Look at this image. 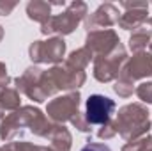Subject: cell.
<instances>
[{"label": "cell", "instance_id": "obj_20", "mask_svg": "<svg viewBox=\"0 0 152 151\" xmlns=\"http://www.w3.org/2000/svg\"><path fill=\"white\" fill-rule=\"evenodd\" d=\"M5 151H51L50 146H39V144H32V142H25V141H12L7 142L4 146Z\"/></svg>", "mask_w": 152, "mask_h": 151}, {"label": "cell", "instance_id": "obj_16", "mask_svg": "<svg viewBox=\"0 0 152 151\" xmlns=\"http://www.w3.org/2000/svg\"><path fill=\"white\" fill-rule=\"evenodd\" d=\"M27 16L32 20V21H39L41 25L51 16V5L50 2H44V0H32L27 4Z\"/></svg>", "mask_w": 152, "mask_h": 151}, {"label": "cell", "instance_id": "obj_29", "mask_svg": "<svg viewBox=\"0 0 152 151\" xmlns=\"http://www.w3.org/2000/svg\"><path fill=\"white\" fill-rule=\"evenodd\" d=\"M2 38H4V29L0 27V41H2Z\"/></svg>", "mask_w": 152, "mask_h": 151}, {"label": "cell", "instance_id": "obj_23", "mask_svg": "<svg viewBox=\"0 0 152 151\" xmlns=\"http://www.w3.org/2000/svg\"><path fill=\"white\" fill-rule=\"evenodd\" d=\"M71 124L75 126L76 130H80V132H83V133H90V132H92V128H90V124L87 123V119H85V115H83L81 112H78V114L75 115V117L71 119Z\"/></svg>", "mask_w": 152, "mask_h": 151}, {"label": "cell", "instance_id": "obj_32", "mask_svg": "<svg viewBox=\"0 0 152 151\" xmlns=\"http://www.w3.org/2000/svg\"><path fill=\"white\" fill-rule=\"evenodd\" d=\"M0 151H5V150H4V148H0Z\"/></svg>", "mask_w": 152, "mask_h": 151}, {"label": "cell", "instance_id": "obj_13", "mask_svg": "<svg viewBox=\"0 0 152 151\" xmlns=\"http://www.w3.org/2000/svg\"><path fill=\"white\" fill-rule=\"evenodd\" d=\"M147 7H142V9H127L126 13H122L118 16V21L117 25L124 30H136L138 27H142L145 21H147Z\"/></svg>", "mask_w": 152, "mask_h": 151}, {"label": "cell", "instance_id": "obj_26", "mask_svg": "<svg viewBox=\"0 0 152 151\" xmlns=\"http://www.w3.org/2000/svg\"><path fill=\"white\" fill-rule=\"evenodd\" d=\"M80 151H112L106 144H101V142H87Z\"/></svg>", "mask_w": 152, "mask_h": 151}, {"label": "cell", "instance_id": "obj_9", "mask_svg": "<svg viewBox=\"0 0 152 151\" xmlns=\"http://www.w3.org/2000/svg\"><path fill=\"white\" fill-rule=\"evenodd\" d=\"M118 44H120V39L112 29L92 30V32H87V38H85V48L94 57H104L112 53Z\"/></svg>", "mask_w": 152, "mask_h": 151}, {"label": "cell", "instance_id": "obj_28", "mask_svg": "<svg viewBox=\"0 0 152 151\" xmlns=\"http://www.w3.org/2000/svg\"><path fill=\"white\" fill-rule=\"evenodd\" d=\"M120 7H124L126 11L127 9H142V7L149 9V2H120Z\"/></svg>", "mask_w": 152, "mask_h": 151}, {"label": "cell", "instance_id": "obj_7", "mask_svg": "<svg viewBox=\"0 0 152 151\" xmlns=\"http://www.w3.org/2000/svg\"><path fill=\"white\" fill-rule=\"evenodd\" d=\"M66 53V41L62 38H50L48 41H34L28 46V57L34 64H58Z\"/></svg>", "mask_w": 152, "mask_h": 151}, {"label": "cell", "instance_id": "obj_1", "mask_svg": "<svg viewBox=\"0 0 152 151\" xmlns=\"http://www.w3.org/2000/svg\"><path fill=\"white\" fill-rule=\"evenodd\" d=\"M57 123L50 121L37 107L27 105L18 109L16 112L7 114L0 123V139L2 141H12L18 135H23L25 128H28L34 135L48 139L53 132Z\"/></svg>", "mask_w": 152, "mask_h": 151}, {"label": "cell", "instance_id": "obj_4", "mask_svg": "<svg viewBox=\"0 0 152 151\" xmlns=\"http://www.w3.org/2000/svg\"><path fill=\"white\" fill-rule=\"evenodd\" d=\"M87 80L85 71H78L73 68L64 66H53L48 71H42V78H41V85L44 91V96L50 98L60 91H78Z\"/></svg>", "mask_w": 152, "mask_h": 151}, {"label": "cell", "instance_id": "obj_2", "mask_svg": "<svg viewBox=\"0 0 152 151\" xmlns=\"http://www.w3.org/2000/svg\"><path fill=\"white\" fill-rule=\"evenodd\" d=\"M117 133L124 141H134L149 133L151 130V119H149V110L142 103H129L124 105L113 121Z\"/></svg>", "mask_w": 152, "mask_h": 151}, {"label": "cell", "instance_id": "obj_21", "mask_svg": "<svg viewBox=\"0 0 152 151\" xmlns=\"http://www.w3.org/2000/svg\"><path fill=\"white\" fill-rule=\"evenodd\" d=\"M134 91H136L138 98H140L143 103H152V82H143V84H140Z\"/></svg>", "mask_w": 152, "mask_h": 151}, {"label": "cell", "instance_id": "obj_8", "mask_svg": "<svg viewBox=\"0 0 152 151\" xmlns=\"http://www.w3.org/2000/svg\"><path fill=\"white\" fill-rule=\"evenodd\" d=\"M115 112V101L104 94H92L85 103V119L92 124H106L112 121V114Z\"/></svg>", "mask_w": 152, "mask_h": 151}, {"label": "cell", "instance_id": "obj_12", "mask_svg": "<svg viewBox=\"0 0 152 151\" xmlns=\"http://www.w3.org/2000/svg\"><path fill=\"white\" fill-rule=\"evenodd\" d=\"M122 73H126L131 80H142V78L152 76V53H147V52L134 53L124 64Z\"/></svg>", "mask_w": 152, "mask_h": 151}, {"label": "cell", "instance_id": "obj_14", "mask_svg": "<svg viewBox=\"0 0 152 151\" xmlns=\"http://www.w3.org/2000/svg\"><path fill=\"white\" fill-rule=\"evenodd\" d=\"M152 39V21L147 18V21L138 27L136 30H133L131 38H129V48L133 53H140L147 48V44H151Z\"/></svg>", "mask_w": 152, "mask_h": 151}, {"label": "cell", "instance_id": "obj_6", "mask_svg": "<svg viewBox=\"0 0 152 151\" xmlns=\"http://www.w3.org/2000/svg\"><path fill=\"white\" fill-rule=\"evenodd\" d=\"M80 103H81V96L78 91H71L62 96H57L46 107L48 119L57 124H64L80 112Z\"/></svg>", "mask_w": 152, "mask_h": 151}, {"label": "cell", "instance_id": "obj_15", "mask_svg": "<svg viewBox=\"0 0 152 151\" xmlns=\"http://www.w3.org/2000/svg\"><path fill=\"white\" fill-rule=\"evenodd\" d=\"M48 141L51 142L50 144L51 151H71V146H73L71 132L64 124H55V128H53L51 135L48 137Z\"/></svg>", "mask_w": 152, "mask_h": 151}, {"label": "cell", "instance_id": "obj_17", "mask_svg": "<svg viewBox=\"0 0 152 151\" xmlns=\"http://www.w3.org/2000/svg\"><path fill=\"white\" fill-rule=\"evenodd\" d=\"M0 109L9 114L21 109V100H20L18 89H14V87H2L0 89Z\"/></svg>", "mask_w": 152, "mask_h": 151}, {"label": "cell", "instance_id": "obj_24", "mask_svg": "<svg viewBox=\"0 0 152 151\" xmlns=\"http://www.w3.org/2000/svg\"><path fill=\"white\" fill-rule=\"evenodd\" d=\"M115 135H117V128H115L113 121H108V123H106V124H103V126L99 128V132H97V137H99V139H103V141L113 139Z\"/></svg>", "mask_w": 152, "mask_h": 151}, {"label": "cell", "instance_id": "obj_10", "mask_svg": "<svg viewBox=\"0 0 152 151\" xmlns=\"http://www.w3.org/2000/svg\"><path fill=\"white\" fill-rule=\"evenodd\" d=\"M41 78H42V70H39L37 66H30L23 71V75L16 78V89L18 93H23L28 100L41 103L46 100L42 85H41Z\"/></svg>", "mask_w": 152, "mask_h": 151}, {"label": "cell", "instance_id": "obj_3", "mask_svg": "<svg viewBox=\"0 0 152 151\" xmlns=\"http://www.w3.org/2000/svg\"><path fill=\"white\" fill-rule=\"evenodd\" d=\"M88 14V7L85 2L75 0L71 2L60 14H51L42 25H41V32L44 36L50 34H57V38L62 36H69L75 32V29L87 18Z\"/></svg>", "mask_w": 152, "mask_h": 151}, {"label": "cell", "instance_id": "obj_22", "mask_svg": "<svg viewBox=\"0 0 152 151\" xmlns=\"http://www.w3.org/2000/svg\"><path fill=\"white\" fill-rule=\"evenodd\" d=\"M147 141H149V133L143 135V137H140V139H134V141L126 142V144L122 146V151H143Z\"/></svg>", "mask_w": 152, "mask_h": 151}, {"label": "cell", "instance_id": "obj_31", "mask_svg": "<svg viewBox=\"0 0 152 151\" xmlns=\"http://www.w3.org/2000/svg\"><path fill=\"white\" fill-rule=\"evenodd\" d=\"M149 48H151V53H152V43H151V44H149Z\"/></svg>", "mask_w": 152, "mask_h": 151}, {"label": "cell", "instance_id": "obj_18", "mask_svg": "<svg viewBox=\"0 0 152 151\" xmlns=\"http://www.w3.org/2000/svg\"><path fill=\"white\" fill-rule=\"evenodd\" d=\"M92 59H94V55L83 46V48H78V50H75V52H71L64 64H66L67 68L78 70V71H85V68L90 64Z\"/></svg>", "mask_w": 152, "mask_h": 151}, {"label": "cell", "instance_id": "obj_25", "mask_svg": "<svg viewBox=\"0 0 152 151\" xmlns=\"http://www.w3.org/2000/svg\"><path fill=\"white\" fill-rule=\"evenodd\" d=\"M16 2H5V0H0V16H9L14 9H16Z\"/></svg>", "mask_w": 152, "mask_h": 151}, {"label": "cell", "instance_id": "obj_30", "mask_svg": "<svg viewBox=\"0 0 152 151\" xmlns=\"http://www.w3.org/2000/svg\"><path fill=\"white\" fill-rule=\"evenodd\" d=\"M4 115H5V114H4V110H2V109H0V121L4 119Z\"/></svg>", "mask_w": 152, "mask_h": 151}, {"label": "cell", "instance_id": "obj_19", "mask_svg": "<svg viewBox=\"0 0 152 151\" xmlns=\"http://www.w3.org/2000/svg\"><path fill=\"white\" fill-rule=\"evenodd\" d=\"M113 91L120 98H129L134 91V80H131L126 73H120V76L115 80Z\"/></svg>", "mask_w": 152, "mask_h": 151}, {"label": "cell", "instance_id": "obj_11", "mask_svg": "<svg viewBox=\"0 0 152 151\" xmlns=\"http://www.w3.org/2000/svg\"><path fill=\"white\" fill-rule=\"evenodd\" d=\"M118 7L106 2V4H101L92 14H87L85 18V29L87 32H92V30H104V29H110L117 25L118 21Z\"/></svg>", "mask_w": 152, "mask_h": 151}, {"label": "cell", "instance_id": "obj_5", "mask_svg": "<svg viewBox=\"0 0 152 151\" xmlns=\"http://www.w3.org/2000/svg\"><path fill=\"white\" fill-rule=\"evenodd\" d=\"M126 62H127V52L124 44L120 43L112 53L104 57H94V71H92L94 78L101 84L117 80L122 73V68Z\"/></svg>", "mask_w": 152, "mask_h": 151}, {"label": "cell", "instance_id": "obj_33", "mask_svg": "<svg viewBox=\"0 0 152 151\" xmlns=\"http://www.w3.org/2000/svg\"><path fill=\"white\" fill-rule=\"evenodd\" d=\"M149 20H151V21H152V16H151V18H149Z\"/></svg>", "mask_w": 152, "mask_h": 151}, {"label": "cell", "instance_id": "obj_27", "mask_svg": "<svg viewBox=\"0 0 152 151\" xmlns=\"http://www.w3.org/2000/svg\"><path fill=\"white\" fill-rule=\"evenodd\" d=\"M9 82H11V76L7 75V68L4 62H0V89L9 87Z\"/></svg>", "mask_w": 152, "mask_h": 151}]
</instances>
